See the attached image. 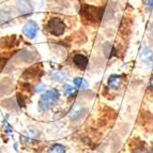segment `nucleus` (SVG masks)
<instances>
[{"label":"nucleus","instance_id":"nucleus-18","mask_svg":"<svg viewBox=\"0 0 153 153\" xmlns=\"http://www.w3.org/2000/svg\"><path fill=\"white\" fill-rule=\"evenodd\" d=\"M4 63H5V60L2 58H0V71H1V69H2L3 66H4Z\"/></svg>","mask_w":153,"mask_h":153},{"label":"nucleus","instance_id":"nucleus-19","mask_svg":"<svg viewBox=\"0 0 153 153\" xmlns=\"http://www.w3.org/2000/svg\"><path fill=\"white\" fill-rule=\"evenodd\" d=\"M135 153H148L146 150H143V149H139V150H137Z\"/></svg>","mask_w":153,"mask_h":153},{"label":"nucleus","instance_id":"nucleus-14","mask_svg":"<svg viewBox=\"0 0 153 153\" xmlns=\"http://www.w3.org/2000/svg\"><path fill=\"white\" fill-rule=\"evenodd\" d=\"M74 85L76 86V87L82 88V89H85V88L88 87V82H86L84 78H80V77L74 78Z\"/></svg>","mask_w":153,"mask_h":153},{"label":"nucleus","instance_id":"nucleus-11","mask_svg":"<svg viewBox=\"0 0 153 153\" xmlns=\"http://www.w3.org/2000/svg\"><path fill=\"white\" fill-rule=\"evenodd\" d=\"M36 66L28 69L26 71L25 74L23 75V77H26V79H32V78H34V77L39 76V75H40V70H36Z\"/></svg>","mask_w":153,"mask_h":153},{"label":"nucleus","instance_id":"nucleus-15","mask_svg":"<svg viewBox=\"0 0 153 153\" xmlns=\"http://www.w3.org/2000/svg\"><path fill=\"white\" fill-rule=\"evenodd\" d=\"M64 93H65L68 97H74L76 94V89L74 87H72L70 85H66L64 87Z\"/></svg>","mask_w":153,"mask_h":153},{"label":"nucleus","instance_id":"nucleus-13","mask_svg":"<svg viewBox=\"0 0 153 153\" xmlns=\"http://www.w3.org/2000/svg\"><path fill=\"white\" fill-rule=\"evenodd\" d=\"M48 153H65V148L62 145H54L49 148Z\"/></svg>","mask_w":153,"mask_h":153},{"label":"nucleus","instance_id":"nucleus-1","mask_svg":"<svg viewBox=\"0 0 153 153\" xmlns=\"http://www.w3.org/2000/svg\"><path fill=\"white\" fill-rule=\"evenodd\" d=\"M59 100V92L56 89H51L45 92L40 99V108L43 111L48 110L49 108Z\"/></svg>","mask_w":153,"mask_h":153},{"label":"nucleus","instance_id":"nucleus-20","mask_svg":"<svg viewBox=\"0 0 153 153\" xmlns=\"http://www.w3.org/2000/svg\"><path fill=\"white\" fill-rule=\"evenodd\" d=\"M150 87L153 89V75L151 76V79H150Z\"/></svg>","mask_w":153,"mask_h":153},{"label":"nucleus","instance_id":"nucleus-21","mask_svg":"<svg viewBox=\"0 0 153 153\" xmlns=\"http://www.w3.org/2000/svg\"><path fill=\"white\" fill-rule=\"evenodd\" d=\"M150 32H151V34L153 36V25L151 26V28H150Z\"/></svg>","mask_w":153,"mask_h":153},{"label":"nucleus","instance_id":"nucleus-12","mask_svg":"<svg viewBox=\"0 0 153 153\" xmlns=\"http://www.w3.org/2000/svg\"><path fill=\"white\" fill-rule=\"evenodd\" d=\"M66 77V73L65 72H62V71H58V72H55L54 74H51V78L54 79L55 82H63L64 79Z\"/></svg>","mask_w":153,"mask_h":153},{"label":"nucleus","instance_id":"nucleus-6","mask_svg":"<svg viewBox=\"0 0 153 153\" xmlns=\"http://www.w3.org/2000/svg\"><path fill=\"white\" fill-rule=\"evenodd\" d=\"M140 59L148 66L153 65V51L150 47H143L140 53Z\"/></svg>","mask_w":153,"mask_h":153},{"label":"nucleus","instance_id":"nucleus-4","mask_svg":"<svg viewBox=\"0 0 153 153\" xmlns=\"http://www.w3.org/2000/svg\"><path fill=\"white\" fill-rule=\"evenodd\" d=\"M39 27L36 25V22L30 21L24 26L23 28V33L25 34V36H27L28 39H34L38 34Z\"/></svg>","mask_w":153,"mask_h":153},{"label":"nucleus","instance_id":"nucleus-16","mask_svg":"<svg viewBox=\"0 0 153 153\" xmlns=\"http://www.w3.org/2000/svg\"><path fill=\"white\" fill-rule=\"evenodd\" d=\"M146 5H147V10L150 11L151 9L153 8V0H147V2H146Z\"/></svg>","mask_w":153,"mask_h":153},{"label":"nucleus","instance_id":"nucleus-9","mask_svg":"<svg viewBox=\"0 0 153 153\" xmlns=\"http://www.w3.org/2000/svg\"><path fill=\"white\" fill-rule=\"evenodd\" d=\"M11 21H12V15L10 11L1 9L0 10V24H8Z\"/></svg>","mask_w":153,"mask_h":153},{"label":"nucleus","instance_id":"nucleus-10","mask_svg":"<svg viewBox=\"0 0 153 153\" xmlns=\"http://www.w3.org/2000/svg\"><path fill=\"white\" fill-rule=\"evenodd\" d=\"M104 53L107 58H111L112 56H116V55H117V49H116L110 43H106L104 45Z\"/></svg>","mask_w":153,"mask_h":153},{"label":"nucleus","instance_id":"nucleus-5","mask_svg":"<svg viewBox=\"0 0 153 153\" xmlns=\"http://www.w3.org/2000/svg\"><path fill=\"white\" fill-rule=\"evenodd\" d=\"M16 7L23 16H28L32 13V5L29 0H17Z\"/></svg>","mask_w":153,"mask_h":153},{"label":"nucleus","instance_id":"nucleus-7","mask_svg":"<svg viewBox=\"0 0 153 153\" xmlns=\"http://www.w3.org/2000/svg\"><path fill=\"white\" fill-rule=\"evenodd\" d=\"M73 61H74L75 65L80 70H85L88 65V58L82 54H77L73 57Z\"/></svg>","mask_w":153,"mask_h":153},{"label":"nucleus","instance_id":"nucleus-3","mask_svg":"<svg viewBox=\"0 0 153 153\" xmlns=\"http://www.w3.org/2000/svg\"><path fill=\"white\" fill-rule=\"evenodd\" d=\"M47 30L49 33H51L53 36H62L65 31V25L63 22L58 17H53L51 18L47 23Z\"/></svg>","mask_w":153,"mask_h":153},{"label":"nucleus","instance_id":"nucleus-17","mask_svg":"<svg viewBox=\"0 0 153 153\" xmlns=\"http://www.w3.org/2000/svg\"><path fill=\"white\" fill-rule=\"evenodd\" d=\"M17 101H18L19 106H24V105H25V101L22 99V94H17Z\"/></svg>","mask_w":153,"mask_h":153},{"label":"nucleus","instance_id":"nucleus-2","mask_svg":"<svg viewBox=\"0 0 153 153\" xmlns=\"http://www.w3.org/2000/svg\"><path fill=\"white\" fill-rule=\"evenodd\" d=\"M103 14V9L92 7V5H82V15L85 19H87L92 23L101 21Z\"/></svg>","mask_w":153,"mask_h":153},{"label":"nucleus","instance_id":"nucleus-8","mask_svg":"<svg viewBox=\"0 0 153 153\" xmlns=\"http://www.w3.org/2000/svg\"><path fill=\"white\" fill-rule=\"evenodd\" d=\"M123 78L121 75H111L108 78V86L111 89H119L122 86Z\"/></svg>","mask_w":153,"mask_h":153}]
</instances>
